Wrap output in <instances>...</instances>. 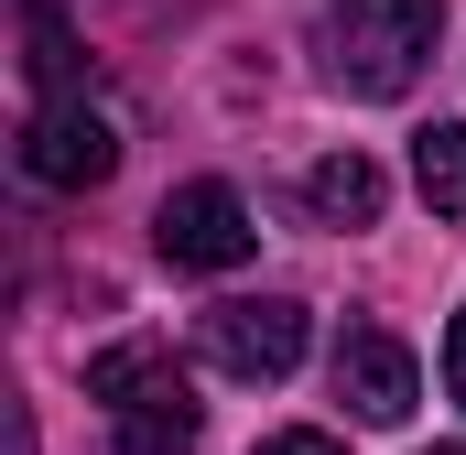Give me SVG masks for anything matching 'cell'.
<instances>
[{"instance_id":"cell-1","label":"cell","mask_w":466,"mask_h":455,"mask_svg":"<svg viewBox=\"0 0 466 455\" xmlns=\"http://www.w3.org/2000/svg\"><path fill=\"white\" fill-rule=\"evenodd\" d=\"M87 401L109 412V455H196V390L163 337H119L87 358Z\"/></svg>"},{"instance_id":"cell-2","label":"cell","mask_w":466,"mask_h":455,"mask_svg":"<svg viewBox=\"0 0 466 455\" xmlns=\"http://www.w3.org/2000/svg\"><path fill=\"white\" fill-rule=\"evenodd\" d=\"M445 33V0H326V76L348 98H401Z\"/></svg>"},{"instance_id":"cell-3","label":"cell","mask_w":466,"mask_h":455,"mask_svg":"<svg viewBox=\"0 0 466 455\" xmlns=\"http://www.w3.org/2000/svg\"><path fill=\"white\" fill-rule=\"evenodd\" d=\"M152 249H163L174 271H238V260L260 249V217L238 207V185L196 174V185H174V196L152 207Z\"/></svg>"},{"instance_id":"cell-4","label":"cell","mask_w":466,"mask_h":455,"mask_svg":"<svg viewBox=\"0 0 466 455\" xmlns=\"http://www.w3.org/2000/svg\"><path fill=\"white\" fill-rule=\"evenodd\" d=\"M196 347H207V369H228V379H282V369L304 358V304H293V293L207 304V315H196Z\"/></svg>"},{"instance_id":"cell-5","label":"cell","mask_w":466,"mask_h":455,"mask_svg":"<svg viewBox=\"0 0 466 455\" xmlns=\"http://www.w3.org/2000/svg\"><path fill=\"white\" fill-rule=\"evenodd\" d=\"M22 174L55 185V196H87V185L119 174V130L87 109V98H44V109L22 119Z\"/></svg>"},{"instance_id":"cell-6","label":"cell","mask_w":466,"mask_h":455,"mask_svg":"<svg viewBox=\"0 0 466 455\" xmlns=\"http://www.w3.org/2000/svg\"><path fill=\"white\" fill-rule=\"evenodd\" d=\"M337 401H348L358 423H412V401H423L412 347L390 337V326H348V347H337Z\"/></svg>"},{"instance_id":"cell-7","label":"cell","mask_w":466,"mask_h":455,"mask_svg":"<svg viewBox=\"0 0 466 455\" xmlns=\"http://www.w3.org/2000/svg\"><path fill=\"white\" fill-rule=\"evenodd\" d=\"M304 196H315V217H337V228H369L380 207H390V185H380L369 152H326V163L304 174Z\"/></svg>"},{"instance_id":"cell-8","label":"cell","mask_w":466,"mask_h":455,"mask_svg":"<svg viewBox=\"0 0 466 455\" xmlns=\"http://www.w3.org/2000/svg\"><path fill=\"white\" fill-rule=\"evenodd\" d=\"M412 185H423V207H434V217H466V119L412 130Z\"/></svg>"},{"instance_id":"cell-9","label":"cell","mask_w":466,"mask_h":455,"mask_svg":"<svg viewBox=\"0 0 466 455\" xmlns=\"http://www.w3.org/2000/svg\"><path fill=\"white\" fill-rule=\"evenodd\" d=\"M22 33H33V55H22L33 87H44V98H87V55H76V33L55 22V0H22Z\"/></svg>"},{"instance_id":"cell-10","label":"cell","mask_w":466,"mask_h":455,"mask_svg":"<svg viewBox=\"0 0 466 455\" xmlns=\"http://www.w3.org/2000/svg\"><path fill=\"white\" fill-rule=\"evenodd\" d=\"M260 455H348L337 434H315V423H293V434H260Z\"/></svg>"},{"instance_id":"cell-11","label":"cell","mask_w":466,"mask_h":455,"mask_svg":"<svg viewBox=\"0 0 466 455\" xmlns=\"http://www.w3.org/2000/svg\"><path fill=\"white\" fill-rule=\"evenodd\" d=\"M445 390H456V401H466V315H456V326H445Z\"/></svg>"},{"instance_id":"cell-12","label":"cell","mask_w":466,"mask_h":455,"mask_svg":"<svg viewBox=\"0 0 466 455\" xmlns=\"http://www.w3.org/2000/svg\"><path fill=\"white\" fill-rule=\"evenodd\" d=\"M434 455H466V445H434Z\"/></svg>"}]
</instances>
